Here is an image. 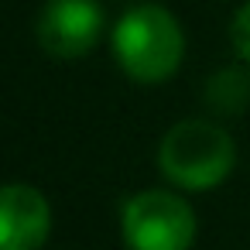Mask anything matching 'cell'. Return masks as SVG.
<instances>
[{"label": "cell", "mask_w": 250, "mask_h": 250, "mask_svg": "<svg viewBox=\"0 0 250 250\" xmlns=\"http://www.w3.org/2000/svg\"><path fill=\"white\" fill-rule=\"evenodd\" d=\"M154 165L171 188L209 192L233 175L236 141L212 117H185L161 134Z\"/></svg>", "instance_id": "2"}, {"label": "cell", "mask_w": 250, "mask_h": 250, "mask_svg": "<svg viewBox=\"0 0 250 250\" xmlns=\"http://www.w3.org/2000/svg\"><path fill=\"white\" fill-rule=\"evenodd\" d=\"M110 48L130 83H168L185 62V28L165 4H134L110 28Z\"/></svg>", "instance_id": "1"}, {"label": "cell", "mask_w": 250, "mask_h": 250, "mask_svg": "<svg viewBox=\"0 0 250 250\" xmlns=\"http://www.w3.org/2000/svg\"><path fill=\"white\" fill-rule=\"evenodd\" d=\"M206 106L212 117H240L250 106V65H226L206 79Z\"/></svg>", "instance_id": "6"}, {"label": "cell", "mask_w": 250, "mask_h": 250, "mask_svg": "<svg viewBox=\"0 0 250 250\" xmlns=\"http://www.w3.org/2000/svg\"><path fill=\"white\" fill-rule=\"evenodd\" d=\"M229 48L236 62L250 65V0H243L229 18Z\"/></svg>", "instance_id": "7"}, {"label": "cell", "mask_w": 250, "mask_h": 250, "mask_svg": "<svg viewBox=\"0 0 250 250\" xmlns=\"http://www.w3.org/2000/svg\"><path fill=\"white\" fill-rule=\"evenodd\" d=\"M52 236V206L42 188L7 182L0 188V250H42Z\"/></svg>", "instance_id": "5"}, {"label": "cell", "mask_w": 250, "mask_h": 250, "mask_svg": "<svg viewBox=\"0 0 250 250\" xmlns=\"http://www.w3.org/2000/svg\"><path fill=\"white\" fill-rule=\"evenodd\" d=\"M106 31V11L100 0H45L35 38L42 52L55 62H76L89 55Z\"/></svg>", "instance_id": "4"}, {"label": "cell", "mask_w": 250, "mask_h": 250, "mask_svg": "<svg viewBox=\"0 0 250 250\" xmlns=\"http://www.w3.org/2000/svg\"><path fill=\"white\" fill-rule=\"evenodd\" d=\"M120 236L127 250H192L199 216L178 188H141L120 206Z\"/></svg>", "instance_id": "3"}]
</instances>
